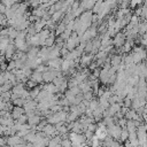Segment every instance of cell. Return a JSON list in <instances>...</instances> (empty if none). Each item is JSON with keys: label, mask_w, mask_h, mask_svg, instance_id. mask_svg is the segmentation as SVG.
Listing matches in <instances>:
<instances>
[{"label": "cell", "mask_w": 147, "mask_h": 147, "mask_svg": "<svg viewBox=\"0 0 147 147\" xmlns=\"http://www.w3.org/2000/svg\"><path fill=\"white\" fill-rule=\"evenodd\" d=\"M61 60H59L57 57L56 59H52L48 61V64L51 67V69H60L61 68Z\"/></svg>", "instance_id": "cell-6"}, {"label": "cell", "mask_w": 147, "mask_h": 147, "mask_svg": "<svg viewBox=\"0 0 147 147\" xmlns=\"http://www.w3.org/2000/svg\"><path fill=\"white\" fill-rule=\"evenodd\" d=\"M131 103H132V100L125 96V98H124V107H126V108H127V107H130V106H131Z\"/></svg>", "instance_id": "cell-17"}, {"label": "cell", "mask_w": 147, "mask_h": 147, "mask_svg": "<svg viewBox=\"0 0 147 147\" xmlns=\"http://www.w3.org/2000/svg\"><path fill=\"white\" fill-rule=\"evenodd\" d=\"M126 123H127V119L126 118H121L119 121H118V126H121L122 129H125V126H126Z\"/></svg>", "instance_id": "cell-15"}, {"label": "cell", "mask_w": 147, "mask_h": 147, "mask_svg": "<svg viewBox=\"0 0 147 147\" xmlns=\"http://www.w3.org/2000/svg\"><path fill=\"white\" fill-rule=\"evenodd\" d=\"M91 60H92V55H91V54H88V55H83V57L80 59V62H82L83 65H86V64H90Z\"/></svg>", "instance_id": "cell-10"}, {"label": "cell", "mask_w": 147, "mask_h": 147, "mask_svg": "<svg viewBox=\"0 0 147 147\" xmlns=\"http://www.w3.org/2000/svg\"><path fill=\"white\" fill-rule=\"evenodd\" d=\"M125 42V34L124 33H117L116 37L114 38V41L113 44L116 46V47H122Z\"/></svg>", "instance_id": "cell-4"}, {"label": "cell", "mask_w": 147, "mask_h": 147, "mask_svg": "<svg viewBox=\"0 0 147 147\" xmlns=\"http://www.w3.org/2000/svg\"><path fill=\"white\" fill-rule=\"evenodd\" d=\"M79 42V38L77 37V33H74V34H71L68 39H67V48L69 49V51H74L75 48H76V46H77V44Z\"/></svg>", "instance_id": "cell-2"}, {"label": "cell", "mask_w": 147, "mask_h": 147, "mask_svg": "<svg viewBox=\"0 0 147 147\" xmlns=\"http://www.w3.org/2000/svg\"><path fill=\"white\" fill-rule=\"evenodd\" d=\"M61 146L62 147H72V144H71V141L69 139L64 138L63 140H61Z\"/></svg>", "instance_id": "cell-13"}, {"label": "cell", "mask_w": 147, "mask_h": 147, "mask_svg": "<svg viewBox=\"0 0 147 147\" xmlns=\"http://www.w3.org/2000/svg\"><path fill=\"white\" fill-rule=\"evenodd\" d=\"M125 129L127 130V132H137V126H136V123L134 121H131V119H127V123H126V126Z\"/></svg>", "instance_id": "cell-8"}, {"label": "cell", "mask_w": 147, "mask_h": 147, "mask_svg": "<svg viewBox=\"0 0 147 147\" xmlns=\"http://www.w3.org/2000/svg\"><path fill=\"white\" fill-rule=\"evenodd\" d=\"M146 103H147L146 99H144V98H139V96L136 95V96L132 99V103H131V106H132V108H133L134 110H137V109H139V108L145 107Z\"/></svg>", "instance_id": "cell-3"}, {"label": "cell", "mask_w": 147, "mask_h": 147, "mask_svg": "<svg viewBox=\"0 0 147 147\" xmlns=\"http://www.w3.org/2000/svg\"><path fill=\"white\" fill-rule=\"evenodd\" d=\"M32 79H33V82H37V83H40V82H42V74L41 72H34L33 75H32Z\"/></svg>", "instance_id": "cell-11"}, {"label": "cell", "mask_w": 147, "mask_h": 147, "mask_svg": "<svg viewBox=\"0 0 147 147\" xmlns=\"http://www.w3.org/2000/svg\"><path fill=\"white\" fill-rule=\"evenodd\" d=\"M22 114H23V109H22V108H16V109L14 110V117H15V118L21 117Z\"/></svg>", "instance_id": "cell-14"}, {"label": "cell", "mask_w": 147, "mask_h": 147, "mask_svg": "<svg viewBox=\"0 0 147 147\" xmlns=\"http://www.w3.org/2000/svg\"><path fill=\"white\" fill-rule=\"evenodd\" d=\"M61 16V11H56L55 14H53V16H52V20L55 22V21H57L59 20V17Z\"/></svg>", "instance_id": "cell-18"}, {"label": "cell", "mask_w": 147, "mask_h": 147, "mask_svg": "<svg viewBox=\"0 0 147 147\" xmlns=\"http://www.w3.org/2000/svg\"><path fill=\"white\" fill-rule=\"evenodd\" d=\"M138 26H139V33H140V34H145V33L147 32V21L139 22Z\"/></svg>", "instance_id": "cell-9"}, {"label": "cell", "mask_w": 147, "mask_h": 147, "mask_svg": "<svg viewBox=\"0 0 147 147\" xmlns=\"http://www.w3.org/2000/svg\"><path fill=\"white\" fill-rule=\"evenodd\" d=\"M137 138L139 145H144L147 141V132L146 131H137Z\"/></svg>", "instance_id": "cell-5"}, {"label": "cell", "mask_w": 147, "mask_h": 147, "mask_svg": "<svg viewBox=\"0 0 147 147\" xmlns=\"http://www.w3.org/2000/svg\"><path fill=\"white\" fill-rule=\"evenodd\" d=\"M122 132V127L118 126L117 124H111L109 126H107V133L109 137L114 138V139H118Z\"/></svg>", "instance_id": "cell-1"}, {"label": "cell", "mask_w": 147, "mask_h": 147, "mask_svg": "<svg viewBox=\"0 0 147 147\" xmlns=\"http://www.w3.org/2000/svg\"><path fill=\"white\" fill-rule=\"evenodd\" d=\"M141 147H147V141H146L144 145H141Z\"/></svg>", "instance_id": "cell-20"}, {"label": "cell", "mask_w": 147, "mask_h": 147, "mask_svg": "<svg viewBox=\"0 0 147 147\" xmlns=\"http://www.w3.org/2000/svg\"><path fill=\"white\" fill-rule=\"evenodd\" d=\"M28 122H29V125H31V126H33V125H38L39 122H40V117L37 116L36 114L30 115L29 118H28Z\"/></svg>", "instance_id": "cell-7"}, {"label": "cell", "mask_w": 147, "mask_h": 147, "mask_svg": "<svg viewBox=\"0 0 147 147\" xmlns=\"http://www.w3.org/2000/svg\"><path fill=\"white\" fill-rule=\"evenodd\" d=\"M144 0H130V6L131 7H137L138 5H140Z\"/></svg>", "instance_id": "cell-16"}, {"label": "cell", "mask_w": 147, "mask_h": 147, "mask_svg": "<svg viewBox=\"0 0 147 147\" xmlns=\"http://www.w3.org/2000/svg\"><path fill=\"white\" fill-rule=\"evenodd\" d=\"M134 14H136V16H141V8H137L136 9V11H134Z\"/></svg>", "instance_id": "cell-19"}, {"label": "cell", "mask_w": 147, "mask_h": 147, "mask_svg": "<svg viewBox=\"0 0 147 147\" xmlns=\"http://www.w3.org/2000/svg\"><path fill=\"white\" fill-rule=\"evenodd\" d=\"M127 137H129L127 130H126V129H122V132H121V136H119V140L126 141V140H127Z\"/></svg>", "instance_id": "cell-12"}]
</instances>
